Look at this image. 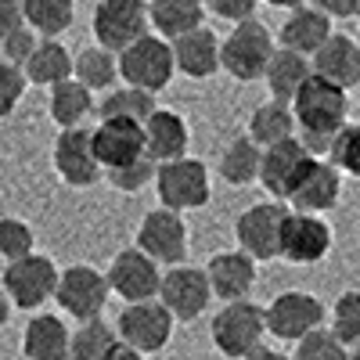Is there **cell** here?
I'll use <instances>...</instances> for the list:
<instances>
[{"mask_svg":"<svg viewBox=\"0 0 360 360\" xmlns=\"http://www.w3.org/2000/svg\"><path fill=\"white\" fill-rule=\"evenodd\" d=\"M159 105H155V94H148V90H137V86H115L101 98V105L94 108L98 119H134V123H144L148 115H152Z\"/></svg>","mask_w":360,"mask_h":360,"instance_id":"cell-33","label":"cell"},{"mask_svg":"<svg viewBox=\"0 0 360 360\" xmlns=\"http://www.w3.org/2000/svg\"><path fill=\"white\" fill-rule=\"evenodd\" d=\"M108 281L98 266H86V263H72L58 274V285H54V299L69 317H76L79 324L83 321H94L105 314L108 307Z\"/></svg>","mask_w":360,"mask_h":360,"instance_id":"cell-7","label":"cell"},{"mask_svg":"<svg viewBox=\"0 0 360 360\" xmlns=\"http://www.w3.org/2000/svg\"><path fill=\"white\" fill-rule=\"evenodd\" d=\"M292 360H349V349L328 332V328H317V332H310L295 342Z\"/></svg>","mask_w":360,"mask_h":360,"instance_id":"cell-40","label":"cell"},{"mask_svg":"<svg viewBox=\"0 0 360 360\" xmlns=\"http://www.w3.org/2000/svg\"><path fill=\"white\" fill-rule=\"evenodd\" d=\"M263 324L274 339L299 342L303 335L324 328V307L317 295L292 288V292H281L270 299V307H263Z\"/></svg>","mask_w":360,"mask_h":360,"instance_id":"cell-8","label":"cell"},{"mask_svg":"<svg viewBox=\"0 0 360 360\" xmlns=\"http://www.w3.org/2000/svg\"><path fill=\"white\" fill-rule=\"evenodd\" d=\"M259 152L263 148H256L249 137H238L224 148V155H220V176L227 180L231 188H245L256 180L259 173Z\"/></svg>","mask_w":360,"mask_h":360,"instance_id":"cell-35","label":"cell"},{"mask_svg":"<svg viewBox=\"0 0 360 360\" xmlns=\"http://www.w3.org/2000/svg\"><path fill=\"white\" fill-rule=\"evenodd\" d=\"M108 360H144V353H137V349H130V346H123V342H119V349H115Z\"/></svg>","mask_w":360,"mask_h":360,"instance_id":"cell-47","label":"cell"},{"mask_svg":"<svg viewBox=\"0 0 360 360\" xmlns=\"http://www.w3.org/2000/svg\"><path fill=\"white\" fill-rule=\"evenodd\" d=\"M54 285H58V266L40 252L4 263V274H0V288L8 292L11 307L18 310H40L47 299H54Z\"/></svg>","mask_w":360,"mask_h":360,"instance_id":"cell-6","label":"cell"},{"mask_svg":"<svg viewBox=\"0 0 360 360\" xmlns=\"http://www.w3.org/2000/svg\"><path fill=\"white\" fill-rule=\"evenodd\" d=\"M51 159H54V173L69 188H90L101 176V166L94 159V144H90V130H83V127L58 134Z\"/></svg>","mask_w":360,"mask_h":360,"instance_id":"cell-17","label":"cell"},{"mask_svg":"<svg viewBox=\"0 0 360 360\" xmlns=\"http://www.w3.org/2000/svg\"><path fill=\"white\" fill-rule=\"evenodd\" d=\"M270 8H285V11H292V8H299V4H307V0H266Z\"/></svg>","mask_w":360,"mask_h":360,"instance_id":"cell-49","label":"cell"},{"mask_svg":"<svg viewBox=\"0 0 360 360\" xmlns=\"http://www.w3.org/2000/svg\"><path fill=\"white\" fill-rule=\"evenodd\" d=\"M115 335L123 346L137 353H159L173 335V317L159 299H144V303H127V310L115 321Z\"/></svg>","mask_w":360,"mask_h":360,"instance_id":"cell-10","label":"cell"},{"mask_svg":"<svg viewBox=\"0 0 360 360\" xmlns=\"http://www.w3.org/2000/svg\"><path fill=\"white\" fill-rule=\"evenodd\" d=\"M18 25H25L22 22V0H0V37H8Z\"/></svg>","mask_w":360,"mask_h":360,"instance_id":"cell-45","label":"cell"},{"mask_svg":"<svg viewBox=\"0 0 360 360\" xmlns=\"http://www.w3.org/2000/svg\"><path fill=\"white\" fill-rule=\"evenodd\" d=\"M310 76H314L310 58L295 54V51H288V47H274V54L266 58V69H263V76H259V79L266 83L270 98L288 105V101L299 94V86H303Z\"/></svg>","mask_w":360,"mask_h":360,"instance_id":"cell-25","label":"cell"},{"mask_svg":"<svg viewBox=\"0 0 360 360\" xmlns=\"http://www.w3.org/2000/svg\"><path fill=\"white\" fill-rule=\"evenodd\" d=\"M339 195H342V173L328 162V159H310L307 173L299 176V184L292 188L288 202L295 205V213H332L339 205Z\"/></svg>","mask_w":360,"mask_h":360,"instance_id":"cell-18","label":"cell"},{"mask_svg":"<svg viewBox=\"0 0 360 360\" xmlns=\"http://www.w3.org/2000/svg\"><path fill=\"white\" fill-rule=\"evenodd\" d=\"M22 94H25V76H22V69L0 62V119L11 115V112L18 108Z\"/></svg>","mask_w":360,"mask_h":360,"instance_id":"cell-42","label":"cell"},{"mask_svg":"<svg viewBox=\"0 0 360 360\" xmlns=\"http://www.w3.org/2000/svg\"><path fill=\"white\" fill-rule=\"evenodd\" d=\"M22 22L40 40H58L76 22V0H22Z\"/></svg>","mask_w":360,"mask_h":360,"instance_id":"cell-29","label":"cell"},{"mask_svg":"<svg viewBox=\"0 0 360 360\" xmlns=\"http://www.w3.org/2000/svg\"><path fill=\"white\" fill-rule=\"evenodd\" d=\"M134 249H141L148 259L166 263V266L184 263V256H188V224L180 220V213H169V209L159 205V209H152V213H144Z\"/></svg>","mask_w":360,"mask_h":360,"instance_id":"cell-12","label":"cell"},{"mask_svg":"<svg viewBox=\"0 0 360 360\" xmlns=\"http://www.w3.org/2000/svg\"><path fill=\"white\" fill-rule=\"evenodd\" d=\"M314 8L328 18H353L360 11V0H314Z\"/></svg>","mask_w":360,"mask_h":360,"instance_id":"cell-44","label":"cell"},{"mask_svg":"<svg viewBox=\"0 0 360 360\" xmlns=\"http://www.w3.org/2000/svg\"><path fill=\"white\" fill-rule=\"evenodd\" d=\"M51 119L62 130H72V127H83V119L94 112V98H90V90L76 79H62L51 86V105H47Z\"/></svg>","mask_w":360,"mask_h":360,"instance_id":"cell-31","label":"cell"},{"mask_svg":"<svg viewBox=\"0 0 360 360\" xmlns=\"http://www.w3.org/2000/svg\"><path fill=\"white\" fill-rule=\"evenodd\" d=\"M202 0H152L148 4V25H155V37L166 44L202 25Z\"/></svg>","mask_w":360,"mask_h":360,"instance_id":"cell-28","label":"cell"},{"mask_svg":"<svg viewBox=\"0 0 360 360\" xmlns=\"http://www.w3.org/2000/svg\"><path fill=\"white\" fill-rule=\"evenodd\" d=\"M37 33L29 25H18V29H11L8 37H0V62H8V65H25V58L33 54V47H37Z\"/></svg>","mask_w":360,"mask_h":360,"instance_id":"cell-41","label":"cell"},{"mask_svg":"<svg viewBox=\"0 0 360 360\" xmlns=\"http://www.w3.org/2000/svg\"><path fill=\"white\" fill-rule=\"evenodd\" d=\"M115 69H119V79L127 86L148 90V94H159L162 86H169V79L176 72L169 44L162 37H152V33H144L141 40H134L130 47L119 51Z\"/></svg>","mask_w":360,"mask_h":360,"instance_id":"cell-3","label":"cell"},{"mask_svg":"<svg viewBox=\"0 0 360 360\" xmlns=\"http://www.w3.org/2000/svg\"><path fill=\"white\" fill-rule=\"evenodd\" d=\"M256 4L259 0H202L205 11H213L217 18L224 22H245V18H256Z\"/></svg>","mask_w":360,"mask_h":360,"instance_id":"cell-43","label":"cell"},{"mask_svg":"<svg viewBox=\"0 0 360 360\" xmlns=\"http://www.w3.org/2000/svg\"><path fill=\"white\" fill-rule=\"evenodd\" d=\"M105 281H108V292H115L119 299H127V303H144V299L159 295L162 270L141 249H123V252H115V259L108 263Z\"/></svg>","mask_w":360,"mask_h":360,"instance_id":"cell-14","label":"cell"},{"mask_svg":"<svg viewBox=\"0 0 360 360\" xmlns=\"http://www.w3.org/2000/svg\"><path fill=\"white\" fill-rule=\"evenodd\" d=\"M155 299L169 310L173 321H195L209 307L213 292H209V281H205V270L202 266L176 263V266H169L166 274H162Z\"/></svg>","mask_w":360,"mask_h":360,"instance_id":"cell-13","label":"cell"},{"mask_svg":"<svg viewBox=\"0 0 360 360\" xmlns=\"http://www.w3.org/2000/svg\"><path fill=\"white\" fill-rule=\"evenodd\" d=\"M25 83H37V86H54L62 79H72V54L62 40H37L33 54L25 58L22 65Z\"/></svg>","mask_w":360,"mask_h":360,"instance_id":"cell-27","label":"cell"},{"mask_svg":"<svg viewBox=\"0 0 360 360\" xmlns=\"http://www.w3.org/2000/svg\"><path fill=\"white\" fill-rule=\"evenodd\" d=\"M152 184L159 191L162 209H169V213H188V209H202L209 202V169L191 155L159 162Z\"/></svg>","mask_w":360,"mask_h":360,"instance_id":"cell-5","label":"cell"},{"mask_svg":"<svg viewBox=\"0 0 360 360\" xmlns=\"http://www.w3.org/2000/svg\"><path fill=\"white\" fill-rule=\"evenodd\" d=\"M72 79L83 83L90 94H94V90H112V83L119 79L115 54L105 51V47H86V51H79V58H72Z\"/></svg>","mask_w":360,"mask_h":360,"instance_id":"cell-34","label":"cell"},{"mask_svg":"<svg viewBox=\"0 0 360 360\" xmlns=\"http://www.w3.org/2000/svg\"><path fill=\"white\" fill-rule=\"evenodd\" d=\"M90 144H94V159L101 169L123 166L144 155V130L134 119H101L90 130Z\"/></svg>","mask_w":360,"mask_h":360,"instance_id":"cell-19","label":"cell"},{"mask_svg":"<svg viewBox=\"0 0 360 360\" xmlns=\"http://www.w3.org/2000/svg\"><path fill=\"white\" fill-rule=\"evenodd\" d=\"M148 33V4L144 0H98L94 8V37L105 51H123Z\"/></svg>","mask_w":360,"mask_h":360,"instance_id":"cell-11","label":"cell"},{"mask_svg":"<svg viewBox=\"0 0 360 360\" xmlns=\"http://www.w3.org/2000/svg\"><path fill=\"white\" fill-rule=\"evenodd\" d=\"M155 166H159V162H152L148 155H141V159H134V162H123V166L105 169V176H108V184H112L115 191L134 195V191H141L144 184H152V180H155Z\"/></svg>","mask_w":360,"mask_h":360,"instance_id":"cell-39","label":"cell"},{"mask_svg":"<svg viewBox=\"0 0 360 360\" xmlns=\"http://www.w3.org/2000/svg\"><path fill=\"white\" fill-rule=\"evenodd\" d=\"M295 137V115H292V105L285 101H263L259 108H252L249 115V141L256 148H270L278 141H288Z\"/></svg>","mask_w":360,"mask_h":360,"instance_id":"cell-30","label":"cell"},{"mask_svg":"<svg viewBox=\"0 0 360 360\" xmlns=\"http://www.w3.org/2000/svg\"><path fill=\"white\" fill-rule=\"evenodd\" d=\"M324 159L332 162L339 173L360 180V123H346V127L332 137V148H328Z\"/></svg>","mask_w":360,"mask_h":360,"instance_id":"cell-36","label":"cell"},{"mask_svg":"<svg viewBox=\"0 0 360 360\" xmlns=\"http://www.w3.org/2000/svg\"><path fill=\"white\" fill-rule=\"evenodd\" d=\"M356 18H360V11H356Z\"/></svg>","mask_w":360,"mask_h":360,"instance_id":"cell-52","label":"cell"},{"mask_svg":"<svg viewBox=\"0 0 360 360\" xmlns=\"http://www.w3.org/2000/svg\"><path fill=\"white\" fill-rule=\"evenodd\" d=\"M285 217H288V205L270 198V202H256L249 205L242 217H238V245L242 252L256 263H270L278 259V249H281V227H285Z\"/></svg>","mask_w":360,"mask_h":360,"instance_id":"cell-9","label":"cell"},{"mask_svg":"<svg viewBox=\"0 0 360 360\" xmlns=\"http://www.w3.org/2000/svg\"><path fill=\"white\" fill-rule=\"evenodd\" d=\"M209 335H213V346L227 360H249L263 346V335H266L263 310L256 303H249V299L224 303V310L209 324Z\"/></svg>","mask_w":360,"mask_h":360,"instance_id":"cell-4","label":"cell"},{"mask_svg":"<svg viewBox=\"0 0 360 360\" xmlns=\"http://www.w3.org/2000/svg\"><path fill=\"white\" fill-rule=\"evenodd\" d=\"M349 360H360V342H356V346H349Z\"/></svg>","mask_w":360,"mask_h":360,"instance_id":"cell-50","label":"cell"},{"mask_svg":"<svg viewBox=\"0 0 360 360\" xmlns=\"http://www.w3.org/2000/svg\"><path fill=\"white\" fill-rule=\"evenodd\" d=\"M328 37H332V18L321 15L314 4H299L288 11V18L281 22V47L310 58Z\"/></svg>","mask_w":360,"mask_h":360,"instance_id":"cell-24","label":"cell"},{"mask_svg":"<svg viewBox=\"0 0 360 360\" xmlns=\"http://www.w3.org/2000/svg\"><path fill=\"white\" fill-rule=\"evenodd\" d=\"M37 249V234L25 220H15V217H0V259L11 263V259H22Z\"/></svg>","mask_w":360,"mask_h":360,"instance_id":"cell-38","label":"cell"},{"mask_svg":"<svg viewBox=\"0 0 360 360\" xmlns=\"http://www.w3.org/2000/svg\"><path fill=\"white\" fill-rule=\"evenodd\" d=\"M270 54H274L270 29L259 18H245V22H234L227 40H220V69L238 83H252L263 76Z\"/></svg>","mask_w":360,"mask_h":360,"instance_id":"cell-2","label":"cell"},{"mask_svg":"<svg viewBox=\"0 0 360 360\" xmlns=\"http://www.w3.org/2000/svg\"><path fill=\"white\" fill-rule=\"evenodd\" d=\"M0 274H4V259H0Z\"/></svg>","mask_w":360,"mask_h":360,"instance_id":"cell-51","label":"cell"},{"mask_svg":"<svg viewBox=\"0 0 360 360\" xmlns=\"http://www.w3.org/2000/svg\"><path fill=\"white\" fill-rule=\"evenodd\" d=\"M310 152L303 148V141L299 137H288V141H278L259 152V173L256 180L266 188V195H274L278 202L292 195V188L299 184V176L307 173L310 166Z\"/></svg>","mask_w":360,"mask_h":360,"instance_id":"cell-16","label":"cell"},{"mask_svg":"<svg viewBox=\"0 0 360 360\" xmlns=\"http://www.w3.org/2000/svg\"><path fill=\"white\" fill-rule=\"evenodd\" d=\"M141 130H144V155L152 159V162H173V159H184L188 155L191 130H188V119L180 115V112L155 108L141 123Z\"/></svg>","mask_w":360,"mask_h":360,"instance_id":"cell-21","label":"cell"},{"mask_svg":"<svg viewBox=\"0 0 360 360\" xmlns=\"http://www.w3.org/2000/svg\"><path fill=\"white\" fill-rule=\"evenodd\" d=\"M292 105V115H295V130H299V141L303 148L314 155V159H324L328 148H332V137L346 127V90L332 86L321 76H310L299 94L288 101Z\"/></svg>","mask_w":360,"mask_h":360,"instance_id":"cell-1","label":"cell"},{"mask_svg":"<svg viewBox=\"0 0 360 360\" xmlns=\"http://www.w3.org/2000/svg\"><path fill=\"white\" fill-rule=\"evenodd\" d=\"M115 349H119V335L101 317L83 321L76 332H69V360H108Z\"/></svg>","mask_w":360,"mask_h":360,"instance_id":"cell-32","label":"cell"},{"mask_svg":"<svg viewBox=\"0 0 360 360\" xmlns=\"http://www.w3.org/2000/svg\"><path fill=\"white\" fill-rule=\"evenodd\" d=\"M25 360H69V328L58 314H37L22 332Z\"/></svg>","mask_w":360,"mask_h":360,"instance_id":"cell-26","label":"cell"},{"mask_svg":"<svg viewBox=\"0 0 360 360\" xmlns=\"http://www.w3.org/2000/svg\"><path fill=\"white\" fill-rule=\"evenodd\" d=\"M328 252H332V227L314 213H295V209H288L278 256L295 263V266H310V263H321Z\"/></svg>","mask_w":360,"mask_h":360,"instance_id":"cell-15","label":"cell"},{"mask_svg":"<svg viewBox=\"0 0 360 360\" xmlns=\"http://www.w3.org/2000/svg\"><path fill=\"white\" fill-rule=\"evenodd\" d=\"M169 51H173V69L191 79H209L213 72H220V40L205 25L169 40Z\"/></svg>","mask_w":360,"mask_h":360,"instance_id":"cell-23","label":"cell"},{"mask_svg":"<svg viewBox=\"0 0 360 360\" xmlns=\"http://www.w3.org/2000/svg\"><path fill=\"white\" fill-rule=\"evenodd\" d=\"M310 69H314V76L328 79L332 86L349 94L353 86H360V44L353 37L332 33L310 54Z\"/></svg>","mask_w":360,"mask_h":360,"instance_id":"cell-20","label":"cell"},{"mask_svg":"<svg viewBox=\"0 0 360 360\" xmlns=\"http://www.w3.org/2000/svg\"><path fill=\"white\" fill-rule=\"evenodd\" d=\"M249 360H292L288 353H281V349H266V346H259Z\"/></svg>","mask_w":360,"mask_h":360,"instance_id":"cell-46","label":"cell"},{"mask_svg":"<svg viewBox=\"0 0 360 360\" xmlns=\"http://www.w3.org/2000/svg\"><path fill=\"white\" fill-rule=\"evenodd\" d=\"M11 310H15V307H11V299H8V292L0 288V328H4V324L11 321Z\"/></svg>","mask_w":360,"mask_h":360,"instance_id":"cell-48","label":"cell"},{"mask_svg":"<svg viewBox=\"0 0 360 360\" xmlns=\"http://www.w3.org/2000/svg\"><path fill=\"white\" fill-rule=\"evenodd\" d=\"M346 349L360 342V292H342L332 307V328H328Z\"/></svg>","mask_w":360,"mask_h":360,"instance_id":"cell-37","label":"cell"},{"mask_svg":"<svg viewBox=\"0 0 360 360\" xmlns=\"http://www.w3.org/2000/svg\"><path fill=\"white\" fill-rule=\"evenodd\" d=\"M205 281L209 292L224 303H238V299H249L252 285H256V259H249L242 249L238 252H217L205 266Z\"/></svg>","mask_w":360,"mask_h":360,"instance_id":"cell-22","label":"cell"}]
</instances>
